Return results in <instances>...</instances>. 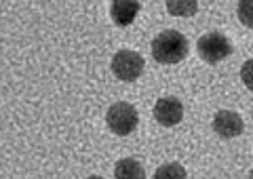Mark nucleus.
<instances>
[{
    "instance_id": "obj_1",
    "label": "nucleus",
    "mask_w": 253,
    "mask_h": 179,
    "mask_svg": "<svg viewBox=\"0 0 253 179\" xmlns=\"http://www.w3.org/2000/svg\"><path fill=\"white\" fill-rule=\"evenodd\" d=\"M188 38L177 30H163L152 40V57L158 64H179L188 57Z\"/></svg>"
},
{
    "instance_id": "obj_2",
    "label": "nucleus",
    "mask_w": 253,
    "mask_h": 179,
    "mask_svg": "<svg viewBox=\"0 0 253 179\" xmlns=\"http://www.w3.org/2000/svg\"><path fill=\"white\" fill-rule=\"evenodd\" d=\"M106 122L114 135H129L137 129L139 114L135 110V106L126 104V101H118V104H114L108 110Z\"/></svg>"
},
{
    "instance_id": "obj_3",
    "label": "nucleus",
    "mask_w": 253,
    "mask_h": 179,
    "mask_svg": "<svg viewBox=\"0 0 253 179\" xmlns=\"http://www.w3.org/2000/svg\"><path fill=\"white\" fill-rule=\"evenodd\" d=\"M196 51H199V57L203 61H207V64H217V61L232 55V42L228 40L224 34L209 32V34L199 38Z\"/></svg>"
},
{
    "instance_id": "obj_4",
    "label": "nucleus",
    "mask_w": 253,
    "mask_h": 179,
    "mask_svg": "<svg viewBox=\"0 0 253 179\" xmlns=\"http://www.w3.org/2000/svg\"><path fill=\"white\" fill-rule=\"evenodd\" d=\"M144 68H146L144 57L135 51L123 49L112 57V72L118 80H125V82L137 80L141 72H144Z\"/></svg>"
},
{
    "instance_id": "obj_5",
    "label": "nucleus",
    "mask_w": 253,
    "mask_h": 179,
    "mask_svg": "<svg viewBox=\"0 0 253 179\" xmlns=\"http://www.w3.org/2000/svg\"><path fill=\"white\" fill-rule=\"evenodd\" d=\"M154 118L163 127H175L184 118V106L177 97H163L154 106Z\"/></svg>"
},
{
    "instance_id": "obj_6",
    "label": "nucleus",
    "mask_w": 253,
    "mask_h": 179,
    "mask_svg": "<svg viewBox=\"0 0 253 179\" xmlns=\"http://www.w3.org/2000/svg\"><path fill=\"white\" fill-rule=\"evenodd\" d=\"M213 131H215L221 139H232V137H239L245 131V122L236 112L219 110L213 116Z\"/></svg>"
},
{
    "instance_id": "obj_7",
    "label": "nucleus",
    "mask_w": 253,
    "mask_h": 179,
    "mask_svg": "<svg viewBox=\"0 0 253 179\" xmlns=\"http://www.w3.org/2000/svg\"><path fill=\"white\" fill-rule=\"evenodd\" d=\"M139 9H141V4L133 2V0H114L112 6H110V15H112V21L116 26L126 28L133 19H135Z\"/></svg>"
},
{
    "instance_id": "obj_8",
    "label": "nucleus",
    "mask_w": 253,
    "mask_h": 179,
    "mask_svg": "<svg viewBox=\"0 0 253 179\" xmlns=\"http://www.w3.org/2000/svg\"><path fill=\"white\" fill-rule=\"evenodd\" d=\"M116 179H146V171L135 158H123L114 167Z\"/></svg>"
},
{
    "instance_id": "obj_9",
    "label": "nucleus",
    "mask_w": 253,
    "mask_h": 179,
    "mask_svg": "<svg viewBox=\"0 0 253 179\" xmlns=\"http://www.w3.org/2000/svg\"><path fill=\"white\" fill-rule=\"evenodd\" d=\"M154 179H188V173L179 162H169V165H163L156 169Z\"/></svg>"
},
{
    "instance_id": "obj_10",
    "label": "nucleus",
    "mask_w": 253,
    "mask_h": 179,
    "mask_svg": "<svg viewBox=\"0 0 253 179\" xmlns=\"http://www.w3.org/2000/svg\"><path fill=\"white\" fill-rule=\"evenodd\" d=\"M236 13H239V19H241L243 26L253 30V0H241Z\"/></svg>"
},
{
    "instance_id": "obj_11",
    "label": "nucleus",
    "mask_w": 253,
    "mask_h": 179,
    "mask_svg": "<svg viewBox=\"0 0 253 179\" xmlns=\"http://www.w3.org/2000/svg\"><path fill=\"white\" fill-rule=\"evenodd\" d=\"M167 9L169 13L173 15H181V17H190L192 13H196V9H199V4L196 2H167Z\"/></svg>"
},
{
    "instance_id": "obj_12",
    "label": "nucleus",
    "mask_w": 253,
    "mask_h": 179,
    "mask_svg": "<svg viewBox=\"0 0 253 179\" xmlns=\"http://www.w3.org/2000/svg\"><path fill=\"white\" fill-rule=\"evenodd\" d=\"M241 78H243L245 84H247V89L253 91V59H249V61H245V64H243Z\"/></svg>"
},
{
    "instance_id": "obj_13",
    "label": "nucleus",
    "mask_w": 253,
    "mask_h": 179,
    "mask_svg": "<svg viewBox=\"0 0 253 179\" xmlns=\"http://www.w3.org/2000/svg\"><path fill=\"white\" fill-rule=\"evenodd\" d=\"M86 179H104V177H99V175H91V177H86Z\"/></svg>"
},
{
    "instance_id": "obj_14",
    "label": "nucleus",
    "mask_w": 253,
    "mask_h": 179,
    "mask_svg": "<svg viewBox=\"0 0 253 179\" xmlns=\"http://www.w3.org/2000/svg\"><path fill=\"white\" fill-rule=\"evenodd\" d=\"M249 179H253V169H251V173H249Z\"/></svg>"
}]
</instances>
